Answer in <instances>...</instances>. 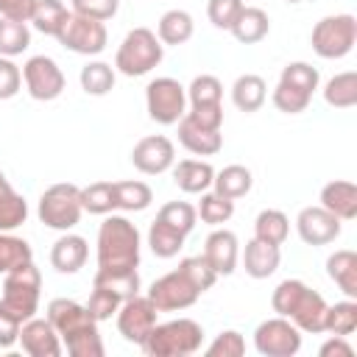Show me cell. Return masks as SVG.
I'll use <instances>...</instances> for the list:
<instances>
[{
	"instance_id": "obj_1",
	"label": "cell",
	"mask_w": 357,
	"mask_h": 357,
	"mask_svg": "<svg viewBox=\"0 0 357 357\" xmlns=\"http://www.w3.org/2000/svg\"><path fill=\"white\" fill-rule=\"evenodd\" d=\"M45 318L59 332L61 346L70 357H103L106 349L98 332V321L86 310V304H78L73 298H53Z\"/></svg>"
},
{
	"instance_id": "obj_2",
	"label": "cell",
	"mask_w": 357,
	"mask_h": 357,
	"mask_svg": "<svg viewBox=\"0 0 357 357\" xmlns=\"http://www.w3.org/2000/svg\"><path fill=\"white\" fill-rule=\"evenodd\" d=\"M271 307L276 315L290 318L301 332L318 335L324 332V312H326V298L304 284L301 279H284L276 284L271 293Z\"/></svg>"
},
{
	"instance_id": "obj_3",
	"label": "cell",
	"mask_w": 357,
	"mask_h": 357,
	"mask_svg": "<svg viewBox=\"0 0 357 357\" xmlns=\"http://www.w3.org/2000/svg\"><path fill=\"white\" fill-rule=\"evenodd\" d=\"M98 268L131 271L139 268V229L126 215H106L98 229Z\"/></svg>"
},
{
	"instance_id": "obj_4",
	"label": "cell",
	"mask_w": 357,
	"mask_h": 357,
	"mask_svg": "<svg viewBox=\"0 0 357 357\" xmlns=\"http://www.w3.org/2000/svg\"><path fill=\"white\" fill-rule=\"evenodd\" d=\"M204 346V326L192 318H173L151 329L145 343L139 346L148 357H187Z\"/></svg>"
},
{
	"instance_id": "obj_5",
	"label": "cell",
	"mask_w": 357,
	"mask_h": 357,
	"mask_svg": "<svg viewBox=\"0 0 357 357\" xmlns=\"http://www.w3.org/2000/svg\"><path fill=\"white\" fill-rule=\"evenodd\" d=\"M162 59H165V45L159 42L156 31L139 25L123 36L114 53V70L128 78H139V75H148L153 67H159Z\"/></svg>"
},
{
	"instance_id": "obj_6",
	"label": "cell",
	"mask_w": 357,
	"mask_h": 357,
	"mask_svg": "<svg viewBox=\"0 0 357 357\" xmlns=\"http://www.w3.org/2000/svg\"><path fill=\"white\" fill-rule=\"evenodd\" d=\"M39 293H42V273L31 262L14 268L3 279V296H0V310L14 315L20 324L33 318L39 312Z\"/></svg>"
},
{
	"instance_id": "obj_7",
	"label": "cell",
	"mask_w": 357,
	"mask_h": 357,
	"mask_svg": "<svg viewBox=\"0 0 357 357\" xmlns=\"http://www.w3.org/2000/svg\"><path fill=\"white\" fill-rule=\"evenodd\" d=\"M39 220L47 229L56 231H70L73 226H78L84 206H81V187L70 184V181H59L50 184L42 195H39V206H36Z\"/></svg>"
},
{
	"instance_id": "obj_8",
	"label": "cell",
	"mask_w": 357,
	"mask_h": 357,
	"mask_svg": "<svg viewBox=\"0 0 357 357\" xmlns=\"http://www.w3.org/2000/svg\"><path fill=\"white\" fill-rule=\"evenodd\" d=\"M357 42L354 14H329L321 17L310 33V45L321 59H343Z\"/></svg>"
},
{
	"instance_id": "obj_9",
	"label": "cell",
	"mask_w": 357,
	"mask_h": 357,
	"mask_svg": "<svg viewBox=\"0 0 357 357\" xmlns=\"http://www.w3.org/2000/svg\"><path fill=\"white\" fill-rule=\"evenodd\" d=\"M145 109L148 117L159 126H176L187 114V86H181L170 75H159L145 86Z\"/></svg>"
},
{
	"instance_id": "obj_10",
	"label": "cell",
	"mask_w": 357,
	"mask_h": 357,
	"mask_svg": "<svg viewBox=\"0 0 357 357\" xmlns=\"http://www.w3.org/2000/svg\"><path fill=\"white\" fill-rule=\"evenodd\" d=\"M187 100H190V117L206 128H223V84L209 75L201 73L190 81L187 86Z\"/></svg>"
},
{
	"instance_id": "obj_11",
	"label": "cell",
	"mask_w": 357,
	"mask_h": 357,
	"mask_svg": "<svg viewBox=\"0 0 357 357\" xmlns=\"http://www.w3.org/2000/svg\"><path fill=\"white\" fill-rule=\"evenodd\" d=\"M59 45L67 47L70 53H78V56H98L106 50V42H109V31H106V22L100 20H89V17H81L75 11H70V17L64 20L61 31H59Z\"/></svg>"
},
{
	"instance_id": "obj_12",
	"label": "cell",
	"mask_w": 357,
	"mask_h": 357,
	"mask_svg": "<svg viewBox=\"0 0 357 357\" xmlns=\"http://www.w3.org/2000/svg\"><path fill=\"white\" fill-rule=\"evenodd\" d=\"M254 349L265 357H293L301 349V329L290 318H265L254 329Z\"/></svg>"
},
{
	"instance_id": "obj_13",
	"label": "cell",
	"mask_w": 357,
	"mask_h": 357,
	"mask_svg": "<svg viewBox=\"0 0 357 357\" xmlns=\"http://www.w3.org/2000/svg\"><path fill=\"white\" fill-rule=\"evenodd\" d=\"M22 81H25V89L33 100H56L64 86H67V78L61 73V67L56 64V59L39 53V56H31L25 64H22Z\"/></svg>"
},
{
	"instance_id": "obj_14",
	"label": "cell",
	"mask_w": 357,
	"mask_h": 357,
	"mask_svg": "<svg viewBox=\"0 0 357 357\" xmlns=\"http://www.w3.org/2000/svg\"><path fill=\"white\" fill-rule=\"evenodd\" d=\"M145 296L153 301V307H156L159 312H176V310L192 307V304L201 298V290L187 279V273H184L181 268H176V271L159 276V279L148 287Z\"/></svg>"
},
{
	"instance_id": "obj_15",
	"label": "cell",
	"mask_w": 357,
	"mask_h": 357,
	"mask_svg": "<svg viewBox=\"0 0 357 357\" xmlns=\"http://www.w3.org/2000/svg\"><path fill=\"white\" fill-rule=\"evenodd\" d=\"M156 321H159V310L153 307V301L148 296H139V293L126 298L117 310V332L123 335V340H128L134 346L145 343V337L151 335Z\"/></svg>"
},
{
	"instance_id": "obj_16",
	"label": "cell",
	"mask_w": 357,
	"mask_h": 357,
	"mask_svg": "<svg viewBox=\"0 0 357 357\" xmlns=\"http://www.w3.org/2000/svg\"><path fill=\"white\" fill-rule=\"evenodd\" d=\"M173 162H176V145L165 134L142 137L131 148V165L145 176H159V173L170 170Z\"/></svg>"
},
{
	"instance_id": "obj_17",
	"label": "cell",
	"mask_w": 357,
	"mask_h": 357,
	"mask_svg": "<svg viewBox=\"0 0 357 357\" xmlns=\"http://www.w3.org/2000/svg\"><path fill=\"white\" fill-rule=\"evenodd\" d=\"M343 220L335 218L332 212H326L321 204L318 206H304L296 215V231L307 245H326L335 243L340 237Z\"/></svg>"
},
{
	"instance_id": "obj_18",
	"label": "cell",
	"mask_w": 357,
	"mask_h": 357,
	"mask_svg": "<svg viewBox=\"0 0 357 357\" xmlns=\"http://www.w3.org/2000/svg\"><path fill=\"white\" fill-rule=\"evenodd\" d=\"M204 259L212 265V271L218 276H231L240 259V240L231 229H220L215 226V231H209V237L204 240Z\"/></svg>"
},
{
	"instance_id": "obj_19",
	"label": "cell",
	"mask_w": 357,
	"mask_h": 357,
	"mask_svg": "<svg viewBox=\"0 0 357 357\" xmlns=\"http://www.w3.org/2000/svg\"><path fill=\"white\" fill-rule=\"evenodd\" d=\"M20 346L31 357H59L64 351L61 337L53 329V324L47 318H36V315L20 326Z\"/></svg>"
},
{
	"instance_id": "obj_20",
	"label": "cell",
	"mask_w": 357,
	"mask_h": 357,
	"mask_svg": "<svg viewBox=\"0 0 357 357\" xmlns=\"http://www.w3.org/2000/svg\"><path fill=\"white\" fill-rule=\"evenodd\" d=\"M178 142L195 153V156H215L223 148V134L220 128H206L201 123H195L190 114H184L178 123Z\"/></svg>"
},
{
	"instance_id": "obj_21",
	"label": "cell",
	"mask_w": 357,
	"mask_h": 357,
	"mask_svg": "<svg viewBox=\"0 0 357 357\" xmlns=\"http://www.w3.org/2000/svg\"><path fill=\"white\" fill-rule=\"evenodd\" d=\"M86 257H89L86 240L73 231H64L50 248V265L59 273H78L86 265Z\"/></svg>"
},
{
	"instance_id": "obj_22",
	"label": "cell",
	"mask_w": 357,
	"mask_h": 357,
	"mask_svg": "<svg viewBox=\"0 0 357 357\" xmlns=\"http://www.w3.org/2000/svg\"><path fill=\"white\" fill-rule=\"evenodd\" d=\"M173 181L181 192L187 195H201L206 190H212V178H215V167L204 159H181L173 162Z\"/></svg>"
},
{
	"instance_id": "obj_23",
	"label": "cell",
	"mask_w": 357,
	"mask_h": 357,
	"mask_svg": "<svg viewBox=\"0 0 357 357\" xmlns=\"http://www.w3.org/2000/svg\"><path fill=\"white\" fill-rule=\"evenodd\" d=\"M321 206L332 212L340 220H354L357 218V184L346 178H335L321 187Z\"/></svg>"
},
{
	"instance_id": "obj_24",
	"label": "cell",
	"mask_w": 357,
	"mask_h": 357,
	"mask_svg": "<svg viewBox=\"0 0 357 357\" xmlns=\"http://www.w3.org/2000/svg\"><path fill=\"white\" fill-rule=\"evenodd\" d=\"M279 262H282V251L279 245H271V243H262V240H248L245 243V251H243V265H245V273L251 279H268L279 271Z\"/></svg>"
},
{
	"instance_id": "obj_25",
	"label": "cell",
	"mask_w": 357,
	"mask_h": 357,
	"mask_svg": "<svg viewBox=\"0 0 357 357\" xmlns=\"http://www.w3.org/2000/svg\"><path fill=\"white\" fill-rule=\"evenodd\" d=\"M326 276L343 290L346 298H357V254L351 248H337L326 257Z\"/></svg>"
},
{
	"instance_id": "obj_26",
	"label": "cell",
	"mask_w": 357,
	"mask_h": 357,
	"mask_svg": "<svg viewBox=\"0 0 357 357\" xmlns=\"http://www.w3.org/2000/svg\"><path fill=\"white\" fill-rule=\"evenodd\" d=\"M265 100H268V84L262 75H257V73L237 75V81L231 84V103L240 112H245V114L259 112Z\"/></svg>"
},
{
	"instance_id": "obj_27",
	"label": "cell",
	"mask_w": 357,
	"mask_h": 357,
	"mask_svg": "<svg viewBox=\"0 0 357 357\" xmlns=\"http://www.w3.org/2000/svg\"><path fill=\"white\" fill-rule=\"evenodd\" d=\"M229 33H231L237 42H243V45H257V42H262V39L271 33V20H268V14H265L262 8H257V6H243V11L237 14L234 25L229 28Z\"/></svg>"
},
{
	"instance_id": "obj_28",
	"label": "cell",
	"mask_w": 357,
	"mask_h": 357,
	"mask_svg": "<svg viewBox=\"0 0 357 357\" xmlns=\"http://www.w3.org/2000/svg\"><path fill=\"white\" fill-rule=\"evenodd\" d=\"M192 33H195V22L192 14L184 8H170L156 22V36L162 45H184L192 39Z\"/></svg>"
},
{
	"instance_id": "obj_29",
	"label": "cell",
	"mask_w": 357,
	"mask_h": 357,
	"mask_svg": "<svg viewBox=\"0 0 357 357\" xmlns=\"http://www.w3.org/2000/svg\"><path fill=\"white\" fill-rule=\"evenodd\" d=\"M25 220H28V201L11 187V181L0 170V231H14Z\"/></svg>"
},
{
	"instance_id": "obj_30",
	"label": "cell",
	"mask_w": 357,
	"mask_h": 357,
	"mask_svg": "<svg viewBox=\"0 0 357 357\" xmlns=\"http://www.w3.org/2000/svg\"><path fill=\"white\" fill-rule=\"evenodd\" d=\"M254 187V176L245 165H226L223 170H215V178H212V190L237 201L243 195H248Z\"/></svg>"
},
{
	"instance_id": "obj_31",
	"label": "cell",
	"mask_w": 357,
	"mask_h": 357,
	"mask_svg": "<svg viewBox=\"0 0 357 357\" xmlns=\"http://www.w3.org/2000/svg\"><path fill=\"white\" fill-rule=\"evenodd\" d=\"M92 287H103V290L114 293L120 301H126V298L139 293L142 282H139V271L137 268H131V271H100L98 268L95 276H92Z\"/></svg>"
},
{
	"instance_id": "obj_32",
	"label": "cell",
	"mask_w": 357,
	"mask_h": 357,
	"mask_svg": "<svg viewBox=\"0 0 357 357\" xmlns=\"http://www.w3.org/2000/svg\"><path fill=\"white\" fill-rule=\"evenodd\" d=\"M78 81H81V89H84L86 95L103 98V95H109V92L114 89L117 73H114V67L106 64V61H86V64L81 67Z\"/></svg>"
},
{
	"instance_id": "obj_33",
	"label": "cell",
	"mask_w": 357,
	"mask_h": 357,
	"mask_svg": "<svg viewBox=\"0 0 357 357\" xmlns=\"http://www.w3.org/2000/svg\"><path fill=\"white\" fill-rule=\"evenodd\" d=\"M184 234L181 231H176L173 226H167V223H162L159 218H153V223H151V229H148V245H151V251H153V257H159V259H173V257H178V251L184 248Z\"/></svg>"
},
{
	"instance_id": "obj_34",
	"label": "cell",
	"mask_w": 357,
	"mask_h": 357,
	"mask_svg": "<svg viewBox=\"0 0 357 357\" xmlns=\"http://www.w3.org/2000/svg\"><path fill=\"white\" fill-rule=\"evenodd\" d=\"M357 329V298H343L335 304H326L324 312V332L329 335H354Z\"/></svg>"
},
{
	"instance_id": "obj_35",
	"label": "cell",
	"mask_w": 357,
	"mask_h": 357,
	"mask_svg": "<svg viewBox=\"0 0 357 357\" xmlns=\"http://www.w3.org/2000/svg\"><path fill=\"white\" fill-rule=\"evenodd\" d=\"M290 234V218L282 209H262L254 220V237L271 245H282Z\"/></svg>"
},
{
	"instance_id": "obj_36",
	"label": "cell",
	"mask_w": 357,
	"mask_h": 357,
	"mask_svg": "<svg viewBox=\"0 0 357 357\" xmlns=\"http://www.w3.org/2000/svg\"><path fill=\"white\" fill-rule=\"evenodd\" d=\"M153 201V190L145 181H114V209L142 212Z\"/></svg>"
},
{
	"instance_id": "obj_37",
	"label": "cell",
	"mask_w": 357,
	"mask_h": 357,
	"mask_svg": "<svg viewBox=\"0 0 357 357\" xmlns=\"http://www.w3.org/2000/svg\"><path fill=\"white\" fill-rule=\"evenodd\" d=\"M70 17V8L61 3V0H36V8H33V17H31V25L45 33V36H59L64 20Z\"/></svg>"
},
{
	"instance_id": "obj_38",
	"label": "cell",
	"mask_w": 357,
	"mask_h": 357,
	"mask_svg": "<svg viewBox=\"0 0 357 357\" xmlns=\"http://www.w3.org/2000/svg\"><path fill=\"white\" fill-rule=\"evenodd\" d=\"M324 100L335 109H351L357 103V73L346 70L324 84Z\"/></svg>"
},
{
	"instance_id": "obj_39",
	"label": "cell",
	"mask_w": 357,
	"mask_h": 357,
	"mask_svg": "<svg viewBox=\"0 0 357 357\" xmlns=\"http://www.w3.org/2000/svg\"><path fill=\"white\" fill-rule=\"evenodd\" d=\"M33 259V248L25 237H17L11 231H0V273L6 276L8 271L25 265Z\"/></svg>"
},
{
	"instance_id": "obj_40",
	"label": "cell",
	"mask_w": 357,
	"mask_h": 357,
	"mask_svg": "<svg viewBox=\"0 0 357 357\" xmlns=\"http://www.w3.org/2000/svg\"><path fill=\"white\" fill-rule=\"evenodd\" d=\"M31 47V28L28 22H17V20H6L0 17V56H22Z\"/></svg>"
},
{
	"instance_id": "obj_41",
	"label": "cell",
	"mask_w": 357,
	"mask_h": 357,
	"mask_svg": "<svg viewBox=\"0 0 357 357\" xmlns=\"http://www.w3.org/2000/svg\"><path fill=\"white\" fill-rule=\"evenodd\" d=\"M195 212H198V218H201L204 223L220 226V223L231 220V215H234V201L226 198V195H220V192H215V190H206V192H201V201H198Z\"/></svg>"
},
{
	"instance_id": "obj_42",
	"label": "cell",
	"mask_w": 357,
	"mask_h": 357,
	"mask_svg": "<svg viewBox=\"0 0 357 357\" xmlns=\"http://www.w3.org/2000/svg\"><path fill=\"white\" fill-rule=\"evenodd\" d=\"M279 81L312 98L315 89H318V84H321V75H318V67H312L310 61H290L287 67H282Z\"/></svg>"
},
{
	"instance_id": "obj_43",
	"label": "cell",
	"mask_w": 357,
	"mask_h": 357,
	"mask_svg": "<svg viewBox=\"0 0 357 357\" xmlns=\"http://www.w3.org/2000/svg\"><path fill=\"white\" fill-rule=\"evenodd\" d=\"M81 206L89 215L114 212V181H92L89 187H81Z\"/></svg>"
},
{
	"instance_id": "obj_44",
	"label": "cell",
	"mask_w": 357,
	"mask_h": 357,
	"mask_svg": "<svg viewBox=\"0 0 357 357\" xmlns=\"http://www.w3.org/2000/svg\"><path fill=\"white\" fill-rule=\"evenodd\" d=\"M156 218H159L162 223L173 226L176 231H181V234L187 237V234L195 229L198 212H195V206H192V204H187V201H167V204H162V206H159Z\"/></svg>"
},
{
	"instance_id": "obj_45",
	"label": "cell",
	"mask_w": 357,
	"mask_h": 357,
	"mask_svg": "<svg viewBox=\"0 0 357 357\" xmlns=\"http://www.w3.org/2000/svg\"><path fill=\"white\" fill-rule=\"evenodd\" d=\"M178 268L187 273V279L201 290V293H206L215 282H218V273L212 271V265L204 259V254H195V257H184L181 262H178Z\"/></svg>"
},
{
	"instance_id": "obj_46",
	"label": "cell",
	"mask_w": 357,
	"mask_h": 357,
	"mask_svg": "<svg viewBox=\"0 0 357 357\" xmlns=\"http://www.w3.org/2000/svg\"><path fill=\"white\" fill-rule=\"evenodd\" d=\"M271 100H273V106H276L279 112H284V114H301V112L310 106L312 98L279 81V84L273 86V92H271Z\"/></svg>"
},
{
	"instance_id": "obj_47",
	"label": "cell",
	"mask_w": 357,
	"mask_h": 357,
	"mask_svg": "<svg viewBox=\"0 0 357 357\" xmlns=\"http://www.w3.org/2000/svg\"><path fill=\"white\" fill-rule=\"evenodd\" d=\"M206 354L209 357H243L245 354V340H243V335L237 329H223L206 346Z\"/></svg>"
},
{
	"instance_id": "obj_48",
	"label": "cell",
	"mask_w": 357,
	"mask_h": 357,
	"mask_svg": "<svg viewBox=\"0 0 357 357\" xmlns=\"http://www.w3.org/2000/svg\"><path fill=\"white\" fill-rule=\"evenodd\" d=\"M243 0H209L206 3V17H209V22L215 25V28H220V31H229L231 25H234V20H237V14L243 11Z\"/></svg>"
},
{
	"instance_id": "obj_49",
	"label": "cell",
	"mask_w": 357,
	"mask_h": 357,
	"mask_svg": "<svg viewBox=\"0 0 357 357\" xmlns=\"http://www.w3.org/2000/svg\"><path fill=\"white\" fill-rule=\"evenodd\" d=\"M120 298L114 296V293H109V290H103V287H92V293H89V301H86V310L95 315V321L100 324V321H109L112 315H117V310H120Z\"/></svg>"
},
{
	"instance_id": "obj_50",
	"label": "cell",
	"mask_w": 357,
	"mask_h": 357,
	"mask_svg": "<svg viewBox=\"0 0 357 357\" xmlns=\"http://www.w3.org/2000/svg\"><path fill=\"white\" fill-rule=\"evenodd\" d=\"M70 6H73L70 11H75V14H81V17L106 22V20H112V17L117 14L120 0H70Z\"/></svg>"
},
{
	"instance_id": "obj_51",
	"label": "cell",
	"mask_w": 357,
	"mask_h": 357,
	"mask_svg": "<svg viewBox=\"0 0 357 357\" xmlns=\"http://www.w3.org/2000/svg\"><path fill=\"white\" fill-rule=\"evenodd\" d=\"M22 89V70L14 64V59L0 56V100H11Z\"/></svg>"
},
{
	"instance_id": "obj_52",
	"label": "cell",
	"mask_w": 357,
	"mask_h": 357,
	"mask_svg": "<svg viewBox=\"0 0 357 357\" xmlns=\"http://www.w3.org/2000/svg\"><path fill=\"white\" fill-rule=\"evenodd\" d=\"M36 8V0H0V17L17 20V22H31Z\"/></svg>"
},
{
	"instance_id": "obj_53",
	"label": "cell",
	"mask_w": 357,
	"mask_h": 357,
	"mask_svg": "<svg viewBox=\"0 0 357 357\" xmlns=\"http://www.w3.org/2000/svg\"><path fill=\"white\" fill-rule=\"evenodd\" d=\"M20 321L14 315H8L6 310H0V349H11L20 340Z\"/></svg>"
},
{
	"instance_id": "obj_54",
	"label": "cell",
	"mask_w": 357,
	"mask_h": 357,
	"mask_svg": "<svg viewBox=\"0 0 357 357\" xmlns=\"http://www.w3.org/2000/svg\"><path fill=\"white\" fill-rule=\"evenodd\" d=\"M318 354H321V357H351V354H354V346H351L343 335H332L329 340L321 343Z\"/></svg>"
},
{
	"instance_id": "obj_55",
	"label": "cell",
	"mask_w": 357,
	"mask_h": 357,
	"mask_svg": "<svg viewBox=\"0 0 357 357\" xmlns=\"http://www.w3.org/2000/svg\"><path fill=\"white\" fill-rule=\"evenodd\" d=\"M284 3H301V0H284Z\"/></svg>"
}]
</instances>
